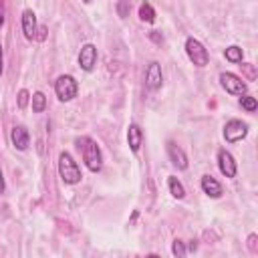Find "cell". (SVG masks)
I'll return each instance as SVG.
<instances>
[{
    "label": "cell",
    "mask_w": 258,
    "mask_h": 258,
    "mask_svg": "<svg viewBox=\"0 0 258 258\" xmlns=\"http://www.w3.org/2000/svg\"><path fill=\"white\" fill-rule=\"evenodd\" d=\"M46 32H48V28H46V26H36V34H34V38L42 42V40L46 38Z\"/></svg>",
    "instance_id": "obj_24"
},
{
    "label": "cell",
    "mask_w": 258,
    "mask_h": 258,
    "mask_svg": "<svg viewBox=\"0 0 258 258\" xmlns=\"http://www.w3.org/2000/svg\"><path fill=\"white\" fill-rule=\"evenodd\" d=\"M167 185H169V191H171L173 198L181 200V198L185 196V189H183V185H181V181H179L177 177H169V179H167Z\"/></svg>",
    "instance_id": "obj_16"
},
{
    "label": "cell",
    "mask_w": 258,
    "mask_h": 258,
    "mask_svg": "<svg viewBox=\"0 0 258 258\" xmlns=\"http://www.w3.org/2000/svg\"><path fill=\"white\" fill-rule=\"evenodd\" d=\"M163 83V75H161V67L159 62H149L147 71H145V85L151 89V91H157Z\"/></svg>",
    "instance_id": "obj_8"
},
{
    "label": "cell",
    "mask_w": 258,
    "mask_h": 258,
    "mask_svg": "<svg viewBox=\"0 0 258 258\" xmlns=\"http://www.w3.org/2000/svg\"><path fill=\"white\" fill-rule=\"evenodd\" d=\"M129 8H131V0H119V4H117V12H119L121 18L129 16Z\"/></svg>",
    "instance_id": "obj_20"
},
{
    "label": "cell",
    "mask_w": 258,
    "mask_h": 258,
    "mask_svg": "<svg viewBox=\"0 0 258 258\" xmlns=\"http://www.w3.org/2000/svg\"><path fill=\"white\" fill-rule=\"evenodd\" d=\"M10 139H12V145H14L18 151H24V149H28V145H30V135H28L26 127H22V125H16V127H12Z\"/></svg>",
    "instance_id": "obj_9"
},
{
    "label": "cell",
    "mask_w": 258,
    "mask_h": 258,
    "mask_svg": "<svg viewBox=\"0 0 258 258\" xmlns=\"http://www.w3.org/2000/svg\"><path fill=\"white\" fill-rule=\"evenodd\" d=\"M127 141H129L131 151L137 153L139 147H141V143H143V131H141L139 125H135V123L129 125V129H127Z\"/></svg>",
    "instance_id": "obj_13"
},
{
    "label": "cell",
    "mask_w": 258,
    "mask_h": 258,
    "mask_svg": "<svg viewBox=\"0 0 258 258\" xmlns=\"http://www.w3.org/2000/svg\"><path fill=\"white\" fill-rule=\"evenodd\" d=\"M95 62H97V48H95V44H91V42L83 44L81 46V52H79V64H81V69L83 71H93Z\"/></svg>",
    "instance_id": "obj_7"
},
{
    "label": "cell",
    "mask_w": 258,
    "mask_h": 258,
    "mask_svg": "<svg viewBox=\"0 0 258 258\" xmlns=\"http://www.w3.org/2000/svg\"><path fill=\"white\" fill-rule=\"evenodd\" d=\"M167 155L171 159V163L177 169H187V155L183 153V149L179 145H175L173 141H167Z\"/></svg>",
    "instance_id": "obj_10"
},
{
    "label": "cell",
    "mask_w": 258,
    "mask_h": 258,
    "mask_svg": "<svg viewBox=\"0 0 258 258\" xmlns=\"http://www.w3.org/2000/svg\"><path fill=\"white\" fill-rule=\"evenodd\" d=\"M185 52L189 56V60L196 64V67H206L210 56H208V50L204 48V44L198 40V38H187L185 40Z\"/></svg>",
    "instance_id": "obj_4"
},
{
    "label": "cell",
    "mask_w": 258,
    "mask_h": 258,
    "mask_svg": "<svg viewBox=\"0 0 258 258\" xmlns=\"http://www.w3.org/2000/svg\"><path fill=\"white\" fill-rule=\"evenodd\" d=\"M240 105H242V109H246L248 113H254V111H256V107H258L256 99H254V97H250V95H244V97L240 99Z\"/></svg>",
    "instance_id": "obj_19"
},
{
    "label": "cell",
    "mask_w": 258,
    "mask_h": 258,
    "mask_svg": "<svg viewBox=\"0 0 258 258\" xmlns=\"http://www.w3.org/2000/svg\"><path fill=\"white\" fill-rule=\"evenodd\" d=\"M77 147H79L81 153H83L85 165H87L91 171L97 173V171L103 167V155H101L99 145H97L91 137H81V139H77Z\"/></svg>",
    "instance_id": "obj_1"
},
{
    "label": "cell",
    "mask_w": 258,
    "mask_h": 258,
    "mask_svg": "<svg viewBox=\"0 0 258 258\" xmlns=\"http://www.w3.org/2000/svg\"><path fill=\"white\" fill-rule=\"evenodd\" d=\"M246 133H248L246 123H242V121H238V119L228 121V123H226V127H224V139H226L228 143H236V141L244 139V137H246Z\"/></svg>",
    "instance_id": "obj_6"
},
{
    "label": "cell",
    "mask_w": 258,
    "mask_h": 258,
    "mask_svg": "<svg viewBox=\"0 0 258 258\" xmlns=\"http://www.w3.org/2000/svg\"><path fill=\"white\" fill-rule=\"evenodd\" d=\"M22 32H24V36L28 40H32L34 34H36V16H34L32 10H24L22 12Z\"/></svg>",
    "instance_id": "obj_12"
},
{
    "label": "cell",
    "mask_w": 258,
    "mask_h": 258,
    "mask_svg": "<svg viewBox=\"0 0 258 258\" xmlns=\"http://www.w3.org/2000/svg\"><path fill=\"white\" fill-rule=\"evenodd\" d=\"M2 24H4V6L0 2V28H2Z\"/></svg>",
    "instance_id": "obj_28"
},
{
    "label": "cell",
    "mask_w": 258,
    "mask_h": 258,
    "mask_svg": "<svg viewBox=\"0 0 258 258\" xmlns=\"http://www.w3.org/2000/svg\"><path fill=\"white\" fill-rule=\"evenodd\" d=\"M139 18L143 20V22H153L155 20V10H153V6L149 4V2H143L141 6H139Z\"/></svg>",
    "instance_id": "obj_15"
},
{
    "label": "cell",
    "mask_w": 258,
    "mask_h": 258,
    "mask_svg": "<svg viewBox=\"0 0 258 258\" xmlns=\"http://www.w3.org/2000/svg\"><path fill=\"white\" fill-rule=\"evenodd\" d=\"M0 77H2V44H0Z\"/></svg>",
    "instance_id": "obj_29"
},
{
    "label": "cell",
    "mask_w": 258,
    "mask_h": 258,
    "mask_svg": "<svg viewBox=\"0 0 258 258\" xmlns=\"http://www.w3.org/2000/svg\"><path fill=\"white\" fill-rule=\"evenodd\" d=\"M171 252H173L177 258L185 256V246H183V242H181V240H175V242H173V246H171Z\"/></svg>",
    "instance_id": "obj_23"
},
{
    "label": "cell",
    "mask_w": 258,
    "mask_h": 258,
    "mask_svg": "<svg viewBox=\"0 0 258 258\" xmlns=\"http://www.w3.org/2000/svg\"><path fill=\"white\" fill-rule=\"evenodd\" d=\"M77 91H79V85L77 81L71 77V75H60L54 83V93L60 101H71L77 97Z\"/></svg>",
    "instance_id": "obj_3"
},
{
    "label": "cell",
    "mask_w": 258,
    "mask_h": 258,
    "mask_svg": "<svg viewBox=\"0 0 258 258\" xmlns=\"http://www.w3.org/2000/svg\"><path fill=\"white\" fill-rule=\"evenodd\" d=\"M202 189L204 194H208L210 198H220L222 196V185L218 179H214L212 175H204L202 177Z\"/></svg>",
    "instance_id": "obj_14"
},
{
    "label": "cell",
    "mask_w": 258,
    "mask_h": 258,
    "mask_svg": "<svg viewBox=\"0 0 258 258\" xmlns=\"http://www.w3.org/2000/svg\"><path fill=\"white\" fill-rule=\"evenodd\" d=\"M46 109V97L42 93H34L32 95V111L34 113H42Z\"/></svg>",
    "instance_id": "obj_17"
},
{
    "label": "cell",
    "mask_w": 258,
    "mask_h": 258,
    "mask_svg": "<svg viewBox=\"0 0 258 258\" xmlns=\"http://www.w3.org/2000/svg\"><path fill=\"white\" fill-rule=\"evenodd\" d=\"M240 67H242V71H244V75H246V79H248V81H254V79H256L254 64H250V62H242Z\"/></svg>",
    "instance_id": "obj_21"
},
{
    "label": "cell",
    "mask_w": 258,
    "mask_h": 258,
    "mask_svg": "<svg viewBox=\"0 0 258 258\" xmlns=\"http://www.w3.org/2000/svg\"><path fill=\"white\" fill-rule=\"evenodd\" d=\"M28 99H30L28 91H26V89H20V91H18V109H26Z\"/></svg>",
    "instance_id": "obj_22"
},
{
    "label": "cell",
    "mask_w": 258,
    "mask_h": 258,
    "mask_svg": "<svg viewBox=\"0 0 258 258\" xmlns=\"http://www.w3.org/2000/svg\"><path fill=\"white\" fill-rule=\"evenodd\" d=\"M218 165H220V171L226 177H234L236 175V161H234V157H232L230 151L220 149V153H218Z\"/></svg>",
    "instance_id": "obj_11"
},
{
    "label": "cell",
    "mask_w": 258,
    "mask_h": 258,
    "mask_svg": "<svg viewBox=\"0 0 258 258\" xmlns=\"http://www.w3.org/2000/svg\"><path fill=\"white\" fill-rule=\"evenodd\" d=\"M151 38H153V40H155V42H161V40H163V36H159V34H157V32H155V30H153V32H151Z\"/></svg>",
    "instance_id": "obj_26"
},
{
    "label": "cell",
    "mask_w": 258,
    "mask_h": 258,
    "mask_svg": "<svg viewBox=\"0 0 258 258\" xmlns=\"http://www.w3.org/2000/svg\"><path fill=\"white\" fill-rule=\"evenodd\" d=\"M83 2H87V4H89V2H93V0H83Z\"/></svg>",
    "instance_id": "obj_30"
},
{
    "label": "cell",
    "mask_w": 258,
    "mask_h": 258,
    "mask_svg": "<svg viewBox=\"0 0 258 258\" xmlns=\"http://www.w3.org/2000/svg\"><path fill=\"white\" fill-rule=\"evenodd\" d=\"M256 234H250V238H248V246H250V250L252 252H258V248H256Z\"/></svg>",
    "instance_id": "obj_25"
},
{
    "label": "cell",
    "mask_w": 258,
    "mask_h": 258,
    "mask_svg": "<svg viewBox=\"0 0 258 258\" xmlns=\"http://www.w3.org/2000/svg\"><path fill=\"white\" fill-rule=\"evenodd\" d=\"M224 56L230 60V62H242V48L240 46H228Z\"/></svg>",
    "instance_id": "obj_18"
},
{
    "label": "cell",
    "mask_w": 258,
    "mask_h": 258,
    "mask_svg": "<svg viewBox=\"0 0 258 258\" xmlns=\"http://www.w3.org/2000/svg\"><path fill=\"white\" fill-rule=\"evenodd\" d=\"M220 83L226 89V93H230V95H244L246 93V83L234 73H222Z\"/></svg>",
    "instance_id": "obj_5"
},
{
    "label": "cell",
    "mask_w": 258,
    "mask_h": 258,
    "mask_svg": "<svg viewBox=\"0 0 258 258\" xmlns=\"http://www.w3.org/2000/svg\"><path fill=\"white\" fill-rule=\"evenodd\" d=\"M4 175H2V169H0V194H4Z\"/></svg>",
    "instance_id": "obj_27"
},
{
    "label": "cell",
    "mask_w": 258,
    "mask_h": 258,
    "mask_svg": "<svg viewBox=\"0 0 258 258\" xmlns=\"http://www.w3.org/2000/svg\"><path fill=\"white\" fill-rule=\"evenodd\" d=\"M58 173H60V177H62V181L64 183H79L81 181V169H79V165H77V161L73 159V155L71 153H67V151H62L60 155H58Z\"/></svg>",
    "instance_id": "obj_2"
}]
</instances>
